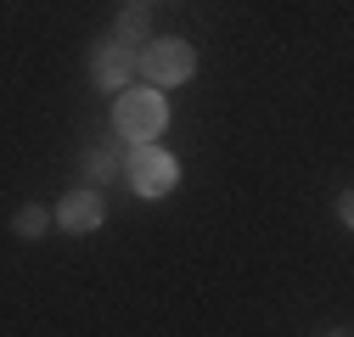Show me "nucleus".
Segmentation results:
<instances>
[{
    "label": "nucleus",
    "instance_id": "f03ea898",
    "mask_svg": "<svg viewBox=\"0 0 354 337\" xmlns=\"http://www.w3.org/2000/svg\"><path fill=\"white\" fill-rule=\"evenodd\" d=\"M124 180H129V191H136V197L158 202V197L174 191L180 163H174L163 146H152V141H129V152H124Z\"/></svg>",
    "mask_w": 354,
    "mask_h": 337
},
{
    "label": "nucleus",
    "instance_id": "0eeeda50",
    "mask_svg": "<svg viewBox=\"0 0 354 337\" xmlns=\"http://www.w3.org/2000/svg\"><path fill=\"white\" fill-rule=\"evenodd\" d=\"M51 225H57V220H51V208H46V202H23L17 214H12V236H17V242H39Z\"/></svg>",
    "mask_w": 354,
    "mask_h": 337
},
{
    "label": "nucleus",
    "instance_id": "423d86ee",
    "mask_svg": "<svg viewBox=\"0 0 354 337\" xmlns=\"http://www.w3.org/2000/svg\"><path fill=\"white\" fill-rule=\"evenodd\" d=\"M113 175H124V152H118L113 141H96L91 152H84V180H91V186H107Z\"/></svg>",
    "mask_w": 354,
    "mask_h": 337
},
{
    "label": "nucleus",
    "instance_id": "f257e3e1",
    "mask_svg": "<svg viewBox=\"0 0 354 337\" xmlns=\"http://www.w3.org/2000/svg\"><path fill=\"white\" fill-rule=\"evenodd\" d=\"M113 96H118V102H113V130H118L124 141H158V135H163L169 102H163L158 84H136V79H129L124 90H113Z\"/></svg>",
    "mask_w": 354,
    "mask_h": 337
},
{
    "label": "nucleus",
    "instance_id": "20e7f679",
    "mask_svg": "<svg viewBox=\"0 0 354 337\" xmlns=\"http://www.w3.org/2000/svg\"><path fill=\"white\" fill-rule=\"evenodd\" d=\"M51 220H57V231H68V236H91V231H102V220H107V202H102V186H73L57 208H51Z\"/></svg>",
    "mask_w": 354,
    "mask_h": 337
},
{
    "label": "nucleus",
    "instance_id": "39448f33",
    "mask_svg": "<svg viewBox=\"0 0 354 337\" xmlns=\"http://www.w3.org/2000/svg\"><path fill=\"white\" fill-rule=\"evenodd\" d=\"M136 51H141V46H129V39H118V34L96 39V51H91V79H96V90H124V84L136 79Z\"/></svg>",
    "mask_w": 354,
    "mask_h": 337
},
{
    "label": "nucleus",
    "instance_id": "7ed1b4c3",
    "mask_svg": "<svg viewBox=\"0 0 354 337\" xmlns=\"http://www.w3.org/2000/svg\"><path fill=\"white\" fill-rule=\"evenodd\" d=\"M136 73H141V84L169 90V84H186L197 73V51L186 46V39H147V46L136 51Z\"/></svg>",
    "mask_w": 354,
    "mask_h": 337
}]
</instances>
